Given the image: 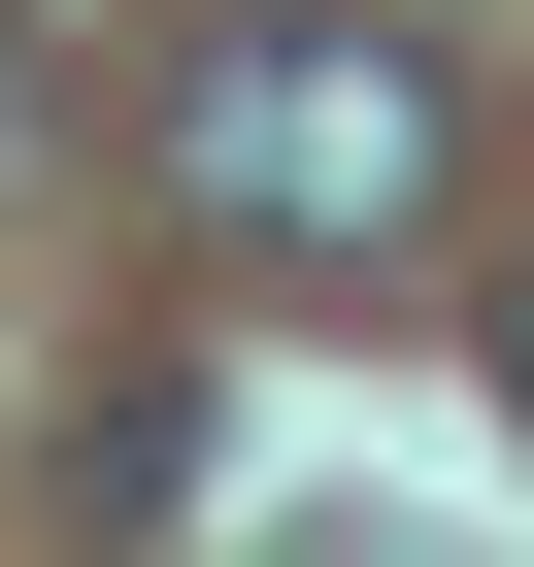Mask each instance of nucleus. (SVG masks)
Masks as SVG:
<instances>
[{
  "label": "nucleus",
  "mask_w": 534,
  "mask_h": 567,
  "mask_svg": "<svg viewBox=\"0 0 534 567\" xmlns=\"http://www.w3.org/2000/svg\"><path fill=\"white\" fill-rule=\"evenodd\" d=\"M434 200H468V68L368 0H234L167 68V234H234V267H401Z\"/></svg>",
  "instance_id": "1"
},
{
  "label": "nucleus",
  "mask_w": 534,
  "mask_h": 567,
  "mask_svg": "<svg viewBox=\"0 0 534 567\" xmlns=\"http://www.w3.org/2000/svg\"><path fill=\"white\" fill-rule=\"evenodd\" d=\"M501 434H534V267H501Z\"/></svg>",
  "instance_id": "2"
}]
</instances>
